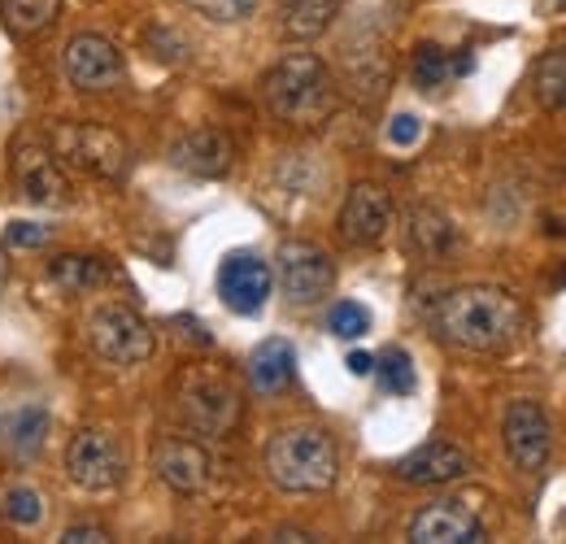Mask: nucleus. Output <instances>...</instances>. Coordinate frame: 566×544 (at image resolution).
Masks as SVG:
<instances>
[{
    "label": "nucleus",
    "instance_id": "nucleus-1",
    "mask_svg": "<svg viewBox=\"0 0 566 544\" xmlns=\"http://www.w3.org/2000/svg\"><path fill=\"white\" fill-rule=\"evenodd\" d=\"M436 336L471 353H501L523 336L527 314L518 305V296H510L505 287L493 283H475V287H458L449 292L436 314H431Z\"/></svg>",
    "mask_w": 566,
    "mask_h": 544
},
{
    "label": "nucleus",
    "instance_id": "nucleus-2",
    "mask_svg": "<svg viewBox=\"0 0 566 544\" xmlns=\"http://www.w3.org/2000/svg\"><path fill=\"white\" fill-rule=\"evenodd\" d=\"M266 475L283 492H327L340 475V449L323 427H287L266 444Z\"/></svg>",
    "mask_w": 566,
    "mask_h": 544
},
{
    "label": "nucleus",
    "instance_id": "nucleus-3",
    "mask_svg": "<svg viewBox=\"0 0 566 544\" xmlns=\"http://www.w3.org/2000/svg\"><path fill=\"white\" fill-rule=\"evenodd\" d=\"M262 92H266L271 114L292 127H314L336 109L332 74L314 53H287L280 66L266 74Z\"/></svg>",
    "mask_w": 566,
    "mask_h": 544
},
{
    "label": "nucleus",
    "instance_id": "nucleus-4",
    "mask_svg": "<svg viewBox=\"0 0 566 544\" xmlns=\"http://www.w3.org/2000/svg\"><path fill=\"white\" fill-rule=\"evenodd\" d=\"M53 153H57V161H66L92 179H105V184H118L132 170L127 139L105 132V127H92V123H62L53 132Z\"/></svg>",
    "mask_w": 566,
    "mask_h": 544
},
{
    "label": "nucleus",
    "instance_id": "nucleus-5",
    "mask_svg": "<svg viewBox=\"0 0 566 544\" xmlns=\"http://www.w3.org/2000/svg\"><path fill=\"white\" fill-rule=\"evenodd\" d=\"M87 344L109 366H140L153 357V327L127 305H101L87 318Z\"/></svg>",
    "mask_w": 566,
    "mask_h": 544
},
{
    "label": "nucleus",
    "instance_id": "nucleus-6",
    "mask_svg": "<svg viewBox=\"0 0 566 544\" xmlns=\"http://www.w3.org/2000/svg\"><path fill=\"white\" fill-rule=\"evenodd\" d=\"M9 170H13V188L31 205H49V209L71 205V179H66L57 153L44 148L40 139H31V136L13 139V148H9Z\"/></svg>",
    "mask_w": 566,
    "mask_h": 544
},
{
    "label": "nucleus",
    "instance_id": "nucleus-7",
    "mask_svg": "<svg viewBox=\"0 0 566 544\" xmlns=\"http://www.w3.org/2000/svg\"><path fill=\"white\" fill-rule=\"evenodd\" d=\"M66 471L87 492H109V488H118L127 479V453H123L114 431L83 427L71 440V449H66Z\"/></svg>",
    "mask_w": 566,
    "mask_h": 544
},
{
    "label": "nucleus",
    "instance_id": "nucleus-8",
    "mask_svg": "<svg viewBox=\"0 0 566 544\" xmlns=\"http://www.w3.org/2000/svg\"><path fill=\"white\" fill-rule=\"evenodd\" d=\"M275 274H280L283 296L292 305H318L332 292V283H336L332 258L318 244H310V240H287V244H280Z\"/></svg>",
    "mask_w": 566,
    "mask_h": 544
},
{
    "label": "nucleus",
    "instance_id": "nucleus-9",
    "mask_svg": "<svg viewBox=\"0 0 566 544\" xmlns=\"http://www.w3.org/2000/svg\"><path fill=\"white\" fill-rule=\"evenodd\" d=\"M62 66H66V79H71L78 92H114L127 83V66H123V53L105 40V35H74L62 53Z\"/></svg>",
    "mask_w": 566,
    "mask_h": 544
},
{
    "label": "nucleus",
    "instance_id": "nucleus-10",
    "mask_svg": "<svg viewBox=\"0 0 566 544\" xmlns=\"http://www.w3.org/2000/svg\"><path fill=\"white\" fill-rule=\"evenodd\" d=\"M179 409H184V418H188L192 431H201V436H227L235 427V418H240V397L222 379L192 375L184 384V393H179Z\"/></svg>",
    "mask_w": 566,
    "mask_h": 544
},
{
    "label": "nucleus",
    "instance_id": "nucleus-11",
    "mask_svg": "<svg viewBox=\"0 0 566 544\" xmlns=\"http://www.w3.org/2000/svg\"><path fill=\"white\" fill-rule=\"evenodd\" d=\"M271 287H275V274L253 253H231L218 266V296L231 314H244V318L262 314L266 301H271Z\"/></svg>",
    "mask_w": 566,
    "mask_h": 544
},
{
    "label": "nucleus",
    "instance_id": "nucleus-12",
    "mask_svg": "<svg viewBox=\"0 0 566 544\" xmlns=\"http://www.w3.org/2000/svg\"><path fill=\"white\" fill-rule=\"evenodd\" d=\"M505 453L518 471H545L549 462V444H554V431H549V418L536 401H514L505 409Z\"/></svg>",
    "mask_w": 566,
    "mask_h": 544
},
{
    "label": "nucleus",
    "instance_id": "nucleus-13",
    "mask_svg": "<svg viewBox=\"0 0 566 544\" xmlns=\"http://www.w3.org/2000/svg\"><path fill=\"white\" fill-rule=\"evenodd\" d=\"M388 227H392V197L379 184H354V192L340 205V236L366 249V244H379Z\"/></svg>",
    "mask_w": 566,
    "mask_h": 544
},
{
    "label": "nucleus",
    "instance_id": "nucleus-14",
    "mask_svg": "<svg viewBox=\"0 0 566 544\" xmlns=\"http://www.w3.org/2000/svg\"><path fill=\"white\" fill-rule=\"evenodd\" d=\"M153 471L166 488L192 496V492H206V483L213 475L210 453L197 444V440H184V436H170L153 449Z\"/></svg>",
    "mask_w": 566,
    "mask_h": 544
},
{
    "label": "nucleus",
    "instance_id": "nucleus-15",
    "mask_svg": "<svg viewBox=\"0 0 566 544\" xmlns=\"http://www.w3.org/2000/svg\"><path fill=\"white\" fill-rule=\"evenodd\" d=\"M480 536H484V523L462 501H436L410 523V541L415 544H471Z\"/></svg>",
    "mask_w": 566,
    "mask_h": 544
},
{
    "label": "nucleus",
    "instance_id": "nucleus-16",
    "mask_svg": "<svg viewBox=\"0 0 566 544\" xmlns=\"http://www.w3.org/2000/svg\"><path fill=\"white\" fill-rule=\"evenodd\" d=\"M397 475L406 483H419V488H431V483H453V479L471 475V458L458 449V444H444V440H431L423 449H415L410 458L397 462Z\"/></svg>",
    "mask_w": 566,
    "mask_h": 544
},
{
    "label": "nucleus",
    "instance_id": "nucleus-17",
    "mask_svg": "<svg viewBox=\"0 0 566 544\" xmlns=\"http://www.w3.org/2000/svg\"><path fill=\"white\" fill-rule=\"evenodd\" d=\"M231 139L222 132H192L170 148V166L184 170V175H197V179H222L231 170Z\"/></svg>",
    "mask_w": 566,
    "mask_h": 544
},
{
    "label": "nucleus",
    "instance_id": "nucleus-18",
    "mask_svg": "<svg viewBox=\"0 0 566 544\" xmlns=\"http://www.w3.org/2000/svg\"><path fill=\"white\" fill-rule=\"evenodd\" d=\"M296 379V353L287 341H262L249 357V384L266 397L283 393Z\"/></svg>",
    "mask_w": 566,
    "mask_h": 544
},
{
    "label": "nucleus",
    "instance_id": "nucleus-19",
    "mask_svg": "<svg viewBox=\"0 0 566 544\" xmlns=\"http://www.w3.org/2000/svg\"><path fill=\"white\" fill-rule=\"evenodd\" d=\"M340 0H280V31L287 40H318L332 18H336Z\"/></svg>",
    "mask_w": 566,
    "mask_h": 544
},
{
    "label": "nucleus",
    "instance_id": "nucleus-20",
    "mask_svg": "<svg viewBox=\"0 0 566 544\" xmlns=\"http://www.w3.org/2000/svg\"><path fill=\"white\" fill-rule=\"evenodd\" d=\"M467 70H471V57H467V53L453 57V53L440 49V44H419V49H415V83H419L423 92L444 87L453 74H467Z\"/></svg>",
    "mask_w": 566,
    "mask_h": 544
},
{
    "label": "nucleus",
    "instance_id": "nucleus-21",
    "mask_svg": "<svg viewBox=\"0 0 566 544\" xmlns=\"http://www.w3.org/2000/svg\"><path fill=\"white\" fill-rule=\"evenodd\" d=\"M49 279H53V287H62L66 296H83V292H92V287H101L109 271H105V262L101 258H57L53 266H49Z\"/></svg>",
    "mask_w": 566,
    "mask_h": 544
},
{
    "label": "nucleus",
    "instance_id": "nucleus-22",
    "mask_svg": "<svg viewBox=\"0 0 566 544\" xmlns=\"http://www.w3.org/2000/svg\"><path fill=\"white\" fill-rule=\"evenodd\" d=\"M453 244V222L436 209H415L410 213V249L423 258H440Z\"/></svg>",
    "mask_w": 566,
    "mask_h": 544
},
{
    "label": "nucleus",
    "instance_id": "nucleus-23",
    "mask_svg": "<svg viewBox=\"0 0 566 544\" xmlns=\"http://www.w3.org/2000/svg\"><path fill=\"white\" fill-rule=\"evenodd\" d=\"M4 440H9V449H18V453H35L40 444H44V436H49V409L44 406H22L4 427Z\"/></svg>",
    "mask_w": 566,
    "mask_h": 544
},
{
    "label": "nucleus",
    "instance_id": "nucleus-24",
    "mask_svg": "<svg viewBox=\"0 0 566 544\" xmlns=\"http://www.w3.org/2000/svg\"><path fill=\"white\" fill-rule=\"evenodd\" d=\"M57 4L62 0H0V13L13 35H35L57 18Z\"/></svg>",
    "mask_w": 566,
    "mask_h": 544
},
{
    "label": "nucleus",
    "instance_id": "nucleus-25",
    "mask_svg": "<svg viewBox=\"0 0 566 544\" xmlns=\"http://www.w3.org/2000/svg\"><path fill=\"white\" fill-rule=\"evenodd\" d=\"M375 375H379V384H384L388 393H397V397H410L415 384H419L415 362H410L406 348H384V353L375 357Z\"/></svg>",
    "mask_w": 566,
    "mask_h": 544
},
{
    "label": "nucleus",
    "instance_id": "nucleus-26",
    "mask_svg": "<svg viewBox=\"0 0 566 544\" xmlns=\"http://www.w3.org/2000/svg\"><path fill=\"white\" fill-rule=\"evenodd\" d=\"M536 96L545 109H566V49H554L536 66Z\"/></svg>",
    "mask_w": 566,
    "mask_h": 544
},
{
    "label": "nucleus",
    "instance_id": "nucleus-27",
    "mask_svg": "<svg viewBox=\"0 0 566 544\" xmlns=\"http://www.w3.org/2000/svg\"><path fill=\"white\" fill-rule=\"evenodd\" d=\"M4 519H9L13 527H35V523L44 519V496H40L31 483L9 488V492H4Z\"/></svg>",
    "mask_w": 566,
    "mask_h": 544
},
{
    "label": "nucleus",
    "instance_id": "nucleus-28",
    "mask_svg": "<svg viewBox=\"0 0 566 544\" xmlns=\"http://www.w3.org/2000/svg\"><path fill=\"white\" fill-rule=\"evenodd\" d=\"M327 332L340 336V341L366 336V332H370V314H366V305H357V301H336L332 314H327Z\"/></svg>",
    "mask_w": 566,
    "mask_h": 544
},
{
    "label": "nucleus",
    "instance_id": "nucleus-29",
    "mask_svg": "<svg viewBox=\"0 0 566 544\" xmlns=\"http://www.w3.org/2000/svg\"><path fill=\"white\" fill-rule=\"evenodd\" d=\"M197 13H206L210 22H244L253 9H258V0H188Z\"/></svg>",
    "mask_w": 566,
    "mask_h": 544
},
{
    "label": "nucleus",
    "instance_id": "nucleus-30",
    "mask_svg": "<svg viewBox=\"0 0 566 544\" xmlns=\"http://www.w3.org/2000/svg\"><path fill=\"white\" fill-rule=\"evenodd\" d=\"M49 240H53V227H40V222H9L4 227L9 249H44Z\"/></svg>",
    "mask_w": 566,
    "mask_h": 544
},
{
    "label": "nucleus",
    "instance_id": "nucleus-31",
    "mask_svg": "<svg viewBox=\"0 0 566 544\" xmlns=\"http://www.w3.org/2000/svg\"><path fill=\"white\" fill-rule=\"evenodd\" d=\"M423 136V123L415 118V114H397L392 123H388V139L397 144V148H410V144H419Z\"/></svg>",
    "mask_w": 566,
    "mask_h": 544
},
{
    "label": "nucleus",
    "instance_id": "nucleus-32",
    "mask_svg": "<svg viewBox=\"0 0 566 544\" xmlns=\"http://www.w3.org/2000/svg\"><path fill=\"white\" fill-rule=\"evenodd\" d=\"M105 541H109V532L96 527V523H74V527H66V536H62V544H105Z\"/></svg>",
    "mask_w": 566,
    "mask_h": 544
},
{
    "label": "nucleus",
    "instance_id": "nucleus-33",
    "mask_svg": "<svg viewBox=\"0 0 566 544\" xmlns=\"http://www.w3.org/2000/svg\"><path fill=\"white\" fill-rule=\"evenodd\" d=\"M349 370H354V375H370V370H375V357H370V353H349Z\"/></svg>",
    "mask_w": 566,
    "mask_h": 544
},
{
    "label": "nucleus",
    "instance_id": "nucleus-34",
    "mask_svg": "<svg viewBox=\"0 0 566 544\" xmlns=\"http://www.w3.org/2000/svg\"><path fill=\"white\" fill-rule=\"evenodd\" d=\"M566 0H536V13H563Z\"/></svg>",
    "mask_w": 566,
    "mask_h": 544
},
{
    "label": "nucleus",
    "instance_id": "nucleus-35",
    "mask_svg": "<svg viewBox=\"0 0 566 544\" xmlns=\"http://www.w3.org/2000/svg\"><path fill=\"white\" fill-rule=\"evenodd\" d=\"M4 279H9V262H4V249H0V287H4Z\"/></svg>",
    "mask_w": 566,
    "mask_h": 544
}]
</instances>
